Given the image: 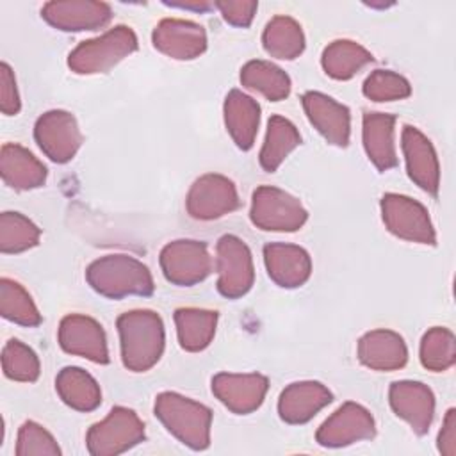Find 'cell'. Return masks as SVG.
Instances as JSON below:
<instances>
[{
  "label": "cell",
  "mask_w": 456,
  "mask_h": 456,
  "mask_svg": "<svg viewBox=\"0 0 456 456\" xmlns=\"http://www.w3.org/2000/svg\"><path fill=\"white\" fill-rule=\"evenodd\" d=\"M121 362L132 372H146L160 360L166 344L162 317L153 310H130L118 317Z\"/></svg>",
  "instance_id": "cell-1"
},
{
  "label": "cell",
  "mask_w": 456,
  "mask_h": 456,
  "mask_svg": "<svg viewBox=\"0 0 456 456\" xmlns=\"http://www.w3.org/2000/svg\"><path fill=\"white\" fill-rule=\"evenodd\" d=\"M86 280L94 292L109 299L126 296L148 297L155 290L150 269L135 256L125 253L105 255L91 262L86 269Z\"/></svg>",
  "instance_id": "cell-2"
},
{
  "label": "cell",
  "mask_w": 456,
  "mask_h": 456,
  "mask_svg": "<svg viewBox=\"0 0 456 456\" xmlns=\"http://www.w3.org/2000/svg\"><path fill=\"white\" fill-rule=\"evenodd\" d=\"M155 417L183 445L203 451L210 445L212 410L176 392H162L155 397Z\"/></svg>",
  "instance_id": "cell-3"
},
{
  "label": "cell",
  "mask_w": 456,
  "mask_h": 456,
  "mask_svg": "<svg viewBox=\"0 0 456 456\" xmlns=\"http://www.w3.org/2000/svg\"><path fill=\"white\" fill-rule=\"evenodd\" d=\"M135 50V32L126 25H118L98 37L78 43L68 55V66L78 75L107 73Z\"/></svg>",
  "instance_id": "cell-4"
},
{
  "label": "cell",
  "mask_w": 456,
  "mask_h": 456,
  "mask_svg": "<svg viewBox=\"0 0 456 456\" xmlns=\"http://www.w3.org/2000/svg\"><path fill=\"white\" fill-rule=\"evenodd\" d=\"M144 422L126 406H114L109 415L93 424L86 435L91 456H116L144 440Z\"/></svg>",
  "instance_id": "cell-5"
},
{
  "label": "cell",
  "mask_w": 456,
  "mask_h": 456,
  "mask_svg": "<svg viewBox=\"0 0 456 456\" xmlns=\"http://www.w3.org/2000/svg\"><path fill=\"white\" fill-rule=\"evenodd\" d=\"M251 223L265 232H296L306 219L308 212L301 201L283 189L273 185H260L253 191Z\"/></svg>",
  "instance_id": "cell-6"
},
{
  "label": "cell",
  "mask_w": 456,
  "mask_h": 456,
  "mask_svg": "<svg viewBox=\"0 0 456 456\" xmlns=\"http://www.w3.org/2000/svg\"><path fill=\"white\" fill-rule=\"evenodd\" d=\"M381 217L390 233L417 244H436V233L429 212L422 203L404 194L387 192L381 201Z\"/></svg>",
  "instance_id": "cell-7"
},
{
  "label": "cell",
  "mask_w": 456,
  "mask_h": 456,
  "mask_svg": "<svg viewBox=\"0 0 456 456\" xmlns=\"http://www.w3.org/2000/svg\"><path fill=\"white\" fill-rule=\"evenodd\" d=\"M217 290L228 299L242 297L255 281V265L248 244L237 235H223L216 244Z\"/></svg>",
  "instance_id": "cell-8"
},
{
  "label": "cell",
  "mask_w": 456,
  "mask_h": 456,
  "mask_svg": "<svg viewBox=\"0 0 456 456\" xmlns=\"http://www.w3.org/2000/svg\"><path fill=\"white\" fill-rule=\"evenodd\" d=\"M159 260L164 278L178 287H192L212 273V256L201 240H171L160 249Z\"/></svg>",
  "instance_id": "cell-9"
},
{
  "label": "cell",
  "mask_w": 456,
  "mask_h": 456,
  "mask_svg": "<svg viewBox=\"0 0 456 456\" xmlns=\"http://www.w3.org/2000/svg\"><path fill=\"white\" fill-rule=\"evenodd\" d=\"M239 205L240 200L235 183L228 176L217 173H207L194 180L185 198L189 216L200 221L219 219L237 210Z\"/></svg>",
  "instance_id": "cell-10"
},
{
  "label": "cell",
  "mask_w": 456,
  "mask_h": 456,
  "mask_svg": "<svg viewBox=\"0 0 456 456\" xmlns=\"http://www.w3.org/2000/svg\"><path fill=\"white\" fill-rule=\"evenodd\" d=\"M34 139L52 162L66 164L77 155L84 137L71 112L53 109L37 118L34 125Z\"/></svg>",
  "instance_id": "cell-11"
},
{
  "label": "cell",
  "mask_w": 456,
  "mask_h": 456,
  "mask_svg": "<svg viewBox=\"0 0 456 456\" xmlns=\"http://www.w3.org/2000/svg\"><path fill=\"white\" fill-rule=\"evenodd\" d=\"M376 435L372 413L353 401L337 408L317 429L315 440L322 447H346L362 440H370Z\"/></svg>",
  "instance_id": "cell-12"
},
{
  "label": "cell",
  "mask_w": 456,
  "mask_h": 456,
  "mask_svg": "<svg viewBox=\"0 0 456 456\" xmlns=\"http://www.w3.org/2000/svg\"><path fill=\"white\" fill-rule=\"evenodd\" d=\"M59 346L62 351L87 358L94 363H109L107 337L98 321L82 314H69L59 324Z\"/></svg>",
  "instance_id": "cell-13"
},
{
  "label": "cell",
  "mask_w": 456,
  "mask_h": 456,
  "mask_svg": "<svg viewBox=\"0 0 456 456\" xmlns=\"http://www.w3.org/2000/svg\"><path fill=\"white\" fill-rule=\"evenodd\" d=\"M41 16L57 30L82 32L105 27L112 18V9L94 0H53L41 7Z\"/></svg>",
  "instance_id": "cell-14"
},
{
  "label": "cell",
  "mask_w": 456,
  "mask_h": 456,
  "mask_svg": "<svg viewBox=\"0 0 456 456\" xmlns=\"http://www.w3.org/2000/svg\"><path fill=\"white\" fill-rule=\"evenodd\" d=\"M153 46L176 61H191L207 50L205 28L191 20L164 18L151 32Z\"/></svg>",
  "instance_id": "cell-15"
},
{
  "label": "cell",
  "mask_w": 456,
  "mask_h": 456,
  "mask_svg": "<svg viewBox=\"0 0 456 456\" xmlns=\"http://www.w3.org/2000/svg\"><path fill=\"white\" fill-rule=\"evenodd\" d=\"M269 379L258 372H219L212 378V394L233 413L248 415L260 408Z\"/></svg>",
  "instance_id": "cell-16"
},
{
  "label": "cell",
  "mask_w": 456,
  "mask_h": 456,
  "mask_svg": "<svg viewBox=\"0 0 456 456\" xmlns=\"http://www.w3.org/2000/svg\"><path fill=\"white\" fill-rule=\"evenodd\" d=\"M401 148L406 160V171L411 182L424 192L436 198L440 189V164L431 141L411 125L403 126Z\"/></svg>",
  "instance_id": "cell-17"
},
{
  "label": "cell",
  "mask_w": 456,
  "mask_h": 456,
  "mask_svg": "<svg viewBox=\"0 0 456 456\" xmlns=\"http://www.w3.org/2000/svg\"><path fill=\"white\" fill-rule=\"evenodd\" d=\"M301 103L308 121L330 144L338 148L349 144L351 112L346 105L319 91H306Z\"/></svg>",
  "instance_id": "cell-18"
},
{
  "label": "cell",
  "mask_w": 456,
  "mask_h": 456,
  "mask_svg": "<svg viewBox=\"0 0 456 456\" xmlns=\"http://www.w3.org/2000/svg\"><path fill=\"white\" fill-rule=\"evenodd\" d=\"M388 403L397 417L406 420L413 433L426 435L435 417V394L433 390L411 379L394 381L388 388Z\"/></svg>",
  "instance_id": "cell-19"
},
{
  "label": "cell",
  "mask_w": 456,
  "mask_h": 456,
  "mask_svg": "<svg viewBox=\"0 0 456 456\" xmlns=\"http://www.w3.org/2000/svg\"><path fill=\"white\" fill-rule=\"evenodd\" d=\"M264 264L269 278L283 289L305 285L312 274V258L297 244L269 242L264 246Z\"/></svg>",
  "instance_id": "cell-20"
},
{
  "label": "cell",
  "mask_w": 456,
  "mask_h": 456,
  "mask_svg": "<svg viewBox=\"0 0 456 456\" xmlns=\"http://www.w3.org/2000/svg\"><path fill=\"white\" fill-rule=\"evenodd\" d=\"M333 401V394L319 381L287 385L278 399L280 419L287 424H305Z\"/></svg>",
  "instance_id": "cell-21"
},
{
  "label": "cell",
  "mask_w": 456,
  "mask_h": 456,
  "mask_svg": "<svg viewBox=\"0 0 456 456\" xmlns=\"http://www.w3.org/2000/svg\"><path fill=\"white\" fill-rule=\"evenodd\" d=\"M356 354L362 365L372 370H397L408 362V347L403 337L392 330H372L360 337Z\"/></svg>",
  "instance_id": "cell-22"
},
{
  "label": "cell",
  "mask_w": 456,
  "mask_h": 456,
  "mask_svg": "<svg viewBox=\"0 0 456 456\" xmlns=\"http://www.w3.org/2000/svg\"><path fill=\"white\" fill-rule=\"evenodd\" d=\"M395 116L387 112H365L362 119V141L369 160L385 173L397 166L394 142Z\"/></svg>",
  "instance_id": "cell-23"
},
{
  "label": "cell",
  "mask_w": 456,
  "mask_h": 456,
  "mask_svg": "<svg viewBox=\"0 0 456 456\" xmlns=\"http://www.w3.org/2000/svg\"><path fill=\"white\" fill-rule=\"evenodd\" d=\"M0 175L11 189L30 191L46 182L48 171L27 148L16 142H5L0 150Z\"/></svg>",
  "instance_id": "cell-24"
},
{
  "label": "cell",
  "mask_w": 456,
  "mask_h": 456,
  "mask_svg": "<svg viewBox=\"0 0 456 456\" xmlns=\"http://www.w3.org/2000/svg\"><path fill=\"white\" fill-rule=\"evenodd\" d=\"M223 116L226 130L237 148H240L242 151L251 150L260 125L258 102L239 89H232L224 98Z\"/></svg>",
  "instance_id": "cell-25"
},
{
  "label": "cell",
  "mask_w": 456,
  "mask_h": 456,
  "mask_svg": "<svg viewBox=\"0 0 456 456\" xmlns=\"http://www.w3.org/2000/svg\"><path fill=\"white\" fill-rule=\"evenodd\" d=\"M55 390L62 403L77 411H93L102 403L98 381L80 367H64L55 378Z\"/></svg>",
  "instance_id": "cell-26"
},
{
  "label": "cell",
  "mask_w": 456,
  "mask_h": 456,
  "mask_svg": "<svg viewBox=\"0 0 456 456\" xmlns=\"http://www.w3.org/2000/svg\"><path fill=\"white\" fill-rule=\"evenodd\" d=\"M175 324L180 347L189 353H198L208 347L216 335L217 312L194 306L176 308Z\"/></svg>",
  "instance_id": "cell-27"
},
{
  "label": "cell",
  "mask_w": 456,
  "mask_h": 456,
  "mask_svg": "<svg viewBox=\"0 0 456 456\" xmlns=\"http://www.w3.org/2000/svg\"><path fill=\"white\" fill-rule=\"evenodd\" d=\"M299 144L301 135L296 125L283 116H271L267 121L265 139L258 155L262 169L267 173H274Z\"/></svg>",
  "instance_id": "cell-28"
},
{
  "label": "cell",
  "mask_w": 456,
  "mask_h": 456,
  "mask_svg": "<svg viewBox=\"0 0 456 456\" xmlns=\"http://www.w3.org/2000/svg\"><path fill=\"white\" fill-rule=\"evenodd\" d=\"M264 50L276 59L292 61L305 50V34L301 25L285 14L271 18L262 32Z\"/></svg>",
  "instance_id": "cell-29"
},
{
  "label": "cell",
  "mask_w": 456,
  "mask_h": 456,
  "mask_svg": "<svg viewBox=\"0 0 456 456\" xmlns=\"http://www.w3.org/2000/svg\"><path fill=\"white\" fill-rule=\"evenodd\" d=\"M372 53L360 43L351 39H335L324 50L321 57L322 69L335 80H349L363 66L372 62Z\"/></svg>",
  "instance_id": "cell-30"
},
{
  "label": "cell",
  "mask_w": 456,
  "mask_h": 456,
  "mask_svg": "<svg viewBox=\"0 0 456 456\" xmlns=\"http://www.w3.org/2000/svg\"><path fill=\"white\" fill-rule=\"evenodd\" d=\"M240 84L258 91L271 102L285 100L290 94V77L276 64L262 59L248 61L240 68Z\"/></svg>",
  "instance_id": "cell-31"
},
{
  "label": "cell",
  "mask_w": 456,
  "mask_h": 456,
  "mask_svg": "<svg viewBox=\"0 0 456 456\" xmlns=\"http://www.w3.org/2000/svg\"><path fill=\"white\" fill-rule=\"evenodd\" d=\"M0 314L4 319L27 328L39 326L43 321L32 296L11 278L0 280Z\"/></svg>",
  "instance_id": "cell-32"
},
{
  "label": "cell",
  "mask_w": 456,
  "mask_h": 456,
  "mask_svg": "<svg viewBox=\"0 0 456 456\" xmlns=\"http://www.w3.org/2000/svg\"><path fill=\"white\" fill-rule=\"evenodd\" d=\"M420 363L428 370L444 372L456 362V340L449 328L435 326L429 328L420 340Z\"/></svg>",
  "instance_id": "cell-33"
},
{
  "label": "cell",
  "mask_w": 456,
  "mask_h": 456,
  "mask_svg": "<svg viewBox=\"0 0 456 456\" xmlns=\"http://www.w3.org/2000/svg\"><path fill=\"white\" fill-rule=\"evenodd\" d=\"M41 230L20 212L0 214V251L4 255L23 253L39 244Z\"/></svg>",
  "instance_id": "cell-34"
},
{
  "label": "cell",
  "mask_w": 456,
  "mask_h": 456,
  "mask_svg": "<svg viewBox=\"0 0 456 456\" xmlns=\"http://www.w3.org/2000/svg\"><path fill=\"white\" fill-rule=\"evenodd\" d=\"M2 370L12 381L32 383L39 378L41 365L34 349L18 338H11L2 349Z\"/></svg>",
  "instance_id": "cell-35"
},
{
  "label": "cell",
  "mask_w": 456,
  "mask_h": 456,
  "mask_svg": "<svg viewBox=\"0 0 456 456\" xmlns=\"http://www.w3.org/2000/svg\"><path fill=\"white\" fill-rule=\"evenodd\" d=\"M363 94L372 102H395L411 94L410 82L392 69H374L362 86Z\"/></svg>",
  "instance_id": "cell-36"
},
{
  "label": "cell",
  "mask_w": 456,
  "mask_h": 456,
  "mask_svg": "<svg viewBox=\"0 0 456 456\" xmlns=\"http://www.w3.org/2000/svg\"><path fill=\"white\" fill-rule=\"evenodd\" d=\"M14 452L16 456H61L62 451L41 424L27 420L18 431Z\"/></svg>",
  "instance_id": "cell-37"
},
{
  "label": "cell",
  "mask_w": 456,
  "mask_h": 456,
  "mask_svg": "<svg viewBox=\"0 0 456 456\" xmlns=\"http://www.w3.org/2000/svg\"><path fill=\"white\" fill-rule=\"evenodd\" d=\"M214 5L219 9L226 23L242 28L251 25L258 9V2L255 0H219L214 2Z\"/></svg>",
  "instance_id": "cell-38"
},
{
  "label": "cell",
  "mask_w": 456,
  "mask_h": 456,
  "mask_svg": "<svg viewBox=\"0 0 456 456\" xmlns=\"http://www.w3.org/2000/svg\"><path fill=\"white\" fill-rule=\"evenodd\" d=\"M0 109L5 116H16L21 109L16 78L7 62L0 64Z\"/></svg>",
  "instance_id": "cell-39"
},
{
  "label": "cell",
  "mask_w": 456,
  "mask_h": 456,
  "mask_svg": "<svg viewBox=\"0 0 456 456\" xmlns=\"http://www.w3.org/2000/svg\"><path fill=\"white\" fill-rule=\"evenodd\" d=\"M438 451L444 456H456V410L449 408L436 440Z\"/></svg>",
  "instance_id": "cell-40"
},
{
  "label": "cell",
  "mask_w": 456,
  "mask_h": 456,
  "mask_svg": "<svg viewBox=\"0 0 456 456\" xmlns=\"http://www.w3.org/2000/svg\"><path fill=\"white\" fill-rule=\"evenodd\" d=\"M164 4L171 5V7H178V9L198 11V12H203V11H208L210 7H216L212 2H207V0H185V2H164Z\"/></svg>",
  "instance_id": "cell-41"
}]
</instances>
